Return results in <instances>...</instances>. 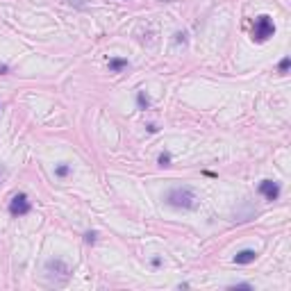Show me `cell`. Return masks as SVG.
I'll return each mask as SVG.
<instances>
[{
    "label": "cell",
    "instance_id": "obj_1",
    "mask_svg": "<svg viewBox=\"0 0 291 291\" xmlns=\"http://www.w3.org/2000/svg\"><path fill=\"white\" fill-rule=\"evenodd\" d=\"M166 202L176 210H196L198 207V196L191 187H173L166 193Z\"/></svg>",
    "mask_w": 291,
    "mask_h": 291
},
{
    "label": "cell",
    "instance_id": "obj_2",
    "mask_svg": "<svg viewBox=\"0 0 291 291\" xmlns=\"http://www.w3.org/2000/svg\"><path fill=\"white\" fill-rule=\"evenodd\" d=\"M46 275L55 287H64L71 278V266L64 259H48L46 261Z\"/></svg>",
    "mask_w": 291,
    "mask_h": 291
},
{
    "label": "cell",
    "instance_id": "obj_3",
    "mask_svg": "<svg viewBox=\"0 0 291 291\" xmlns=\"http://www.w3.org/2000/svg\"><path fill=\"white\" fill-rule=\"evenodd\" d=\"M275 35V23L271 16H266V14H261V16L255 18V25H253V41L257 43H264L269 41L271 37Z\"/></svg>",
    "mask_w": 291,
    "mask_h": 291
},
{
    "label": "cell",
    "instance_id": "obj_4",
    "mask_svg": "<svg viewBox=\"0 0 291 291\" xmlns=\"http://www.w3.org/2000/svg\"><path fill=\"white\" fill-rule=\"evenodd\" d=\"M30 210H32V205L25 193H16L12 198V202H9V214L12 216H25V214H30Z\"/></svg>",
    "mask_w": 291,
    "mask_h": 291
},
{
    "label": "cell",
    "instance_id": "obj_5",
    "mask_svg": "<svg viewBox=\"0 0 291 291\" xmlns=\"http://www.w3.org/2000/svg\"><path fill=\"white\" fill-rule=\"evenodd\" d=\"M259 193L266 200H278L280 198V184L275 180H261L259 182Z\"/></svg>",
    "mask_w": 291,
    "mask_h": 291
},
{
    "label": "cell",
    "instance_id": "obj_6",
    "mask_svg": "<svg viewBox=\"0 0 291 291\" xmlns=\"http://www.w3.org/2000/svg\"><path fill=\"white\" fill-rule=\"evenodd\" d=\"M255 257H257V253H255L253 248L239 250V253L235 255V264H241V266H246V264H250V261H255Z\"/></svg>",
    "mask_w": 291,
    "mask_h": 291
},
{
    "label": "cell",
    "instance_id": "obj_7",
    "mask_svg": "<svg viewBox=\"0 0 291 291\" xmlns=\"http://www.w3.org/2000/svg\"><path fill=\"white\" fill-rule=\"evenodd\" d=\"M121 69H128V60H119V57H116V60H109V71L111 73H119Z\"/></svg>",
    "mask_w": 291,
    "mask_h": 291
},
{
    "label": "cell",
    "instance_id": "obj_8",
    "mask_svg": "<svg viewBox=\"0 0 291 291\" xmlns=\"http://www.w3.org/2000/svg\"><path fill=\"white\" fill-rule=\"evenodd\" d=\"M137 105H139V109H148V105H150V98L143 94V91H139L137 94Z\"/></svg>",
    "mask_w": 291,
    "mask_h": 291
},
{
    "label": "cell",
    "instance_id": "obj_9",
    "mask_svg": "<svg viewBox=\"0 0 291 291\" xmlns=\"http://www.w3.org/2000/svg\"><path fill=\"white\" fill-rule=\"evenodd\" d=\"M69 171H71L69 164H60V166L55 168V176L57 178H66V176H69Z\"/></svg>",
    "mask_w": 291,
    "mask_h": 291
},
{
    "label": "cell",
    "instance_id": "obj_10",
    "mask_svg": "<svg viewBox=\"0 0 291 291\" xmlns=\"http://www.w3.org/2000/svg\"><path fill=\"white\" fill-rule=\"evenodd\" d=\"M289 64H291V60L289 57H284L282 62H280V66H278V71L282 73V75H287V71H289Z\"/></svg>",
    "mask_w": 291,
    "mask_h": 291
},
{
    "label": "cell",
    "instance_id": "obj_11",
    "mask_svg": "<svg viewBox=\"0 0 291 291\" xmlns=\"http://www.w3.org/2000/svg\"><path fill=\"white\" fill-rule=\"evenodd\" d=\"M159 164H162V166H168V164H171V155L162 153V155H159Z\"/></svg>",
    "mask_w": 291,
    "mask_h": 291
},
{
    "label": "cell",
    "instance_id": "obj_12",
    "mask_svg": "<svg viewBox=\"0 0 291 291\" xmlns=\"http://www.w3.org/2000/svg\"><path fill=\"white\" fill-rule=\"evenodd\" d=\"M96 237H98L96 232H86V235H84V241H86V244H96Z\"/></svg>",
    "mask_w": 291,
    "mask_h": 291
},
{
    "label": "cell",
    "instance_id": "obj_13",
    "mask_svg": "<svg viewBox=\"0 0 291 291\" xmlns=\"http://www.w3.org/2000/svg\"><path fill=\"white\" fill-rule=\"evenodd\" d=\"M230 289H253V284H248V282H239V284H230Z\"/></svg>",
    "mask_w": 291,
    "mask_h": 291
},
{
    "label": "cell",
    "instance_id": "obj_14",
    "mask_svg": "<svg viewBox=\"0 0 291 291\" xmlns=\"http://www.w3.org/2000/svg\"><path fill=\"white\" fill-rule=\"evenodd\" d=\"M187 41V35H184V32H178L176 35V43H184Z\"/></svg>",
    "mask_w": 291,
    "mask_h": 291
},
{
    "label": "cell",
    "instance_id": "obj_15",
    "mask_svg": "<svg viewBox=\"0 0 291 291\" xmlns=\"http://www.w3.org/2000/svg\"><path fill=\"white\" fill-rule=\"evenodd\" d=\"M71 5H75V7H80V9H84V0H69Z\"/></svg>",
    "mask_w": 291,
    "mask_h": 291
}]
</instances>
